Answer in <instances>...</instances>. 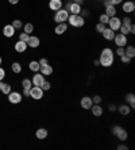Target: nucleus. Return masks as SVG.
<instances>
[{
    "label": "nucleus",
    "instance_id": "obj_1",
    "mask_svg": "<svg viewBox=\"0 0 135 150\" xmlns=\"http://www.w3.org/2000/svg\"><path fill=\"white\" fill-rule=\"evenodd\" d=\"M114 59H115V52L111 47H104L100 53L99 61H100V67L104 68H110L114 65Z\"/></svg>",
    "mask_w": 135,
    "mask_h": 150
},
{
    "label": "nucleus",
    "instance_id": "obj_2",
    "mask_svg": "<svg viewBox=\"0 0 135 150\" xmlns=\"http://www.w3.org/2000/svg\"><path fill=\"white\" fill-rule=\"evenodd\" d=\"M68 23H69V26H72V27L74 28H81L84 27V25H85V19H84L81 15H74V14H69V18H68Z\"/></svg>",
    "mask_w": 135,
    "mask_h": 150
},
{
    "label": "nucleus",
    "instance_id": "obj_3",
    "mask_svg": "<svg viewBox=\"0 0 135 150\" xmlns=\"http://www.w3.org/2000/svg\"><path fill=\"white\" fill-rule=\"evenodd\" d=\"M68 18H69V12L64 10V8H61V10L56 11V14H54V22L56 23H62V22L68 21Z\"/></svg>",
    "mask_w": 135,
    "mask_h": 150
},
{
    "label": "nucleus",
    "instance_id": "obj_4",
    "mask_svg": "<svg viewBox=\"0 0 135 150\" xmlns=\"http://www.w3.org/2000/svg\"><path fill=\"white\" fill-rule=\"evenodd\" d=\"M112 41L115 42V45L118 46V47H126V46H127V35L122 34V33H118V34H115Z\"/></svg>",
    "mask_w": 135,
    "mask_h": 150
},
{
    "label": "nucleus",
    "instance_id": "obj_5",
    "mask_svg": "<svg viewBox=\"0 0 135 150\" xmlns=\"http://www.w3.org/2000/svg\"><path fill=\"white\" fill-rule=\"evenodd\" d=\"M43 89H42L41 87H35V85H33L31 88H30V98H33L34 100H41L42 98H43Z\"/></svg>",
    "mask_w": 135,
    "mask_h": 150
},
{
    "label": "nucleus",
    "instance_id": "obj_6",
    "mask_svg": "<svg viewBox=\"0 0 135 150\" xmlns=\"http://www.w3.org/2000/svg\"><path fill=\"white\" fill-rule=\"evenodd\" d=\"M122 26V19L118 16H112L110 18V21H108V27L111 28L112 31H119V28H120Z\"/></svg>",
    "mask_w": 135,
    "mask_h": 150
},
{
    "label": "nucleus",
    "instance_id": "obj_7",
    "mask_svg": "<svg viewBox=\"0 0 135 150\" xmlns=\"http://www.w3.org/2000/svg\"><path fill=\"white\" fill-rule=\"evenodd\" d=\"M122 11L126 12V14H132L135 11V3L132 0H126V1H122Z\"/></svg>",
    "mask_w": 135,
    "mask_h": 150
},
{
    "label": "nucleus",
    "instance_id": "obj_8",
    "mask_svg": "<svg viewBox=\"0 0 135 150\" xmlns=\"http://www.w3.org/2000/svg\"><path fill=\"white\" fill-rule=\"evenodd\" d=\"M7 96H8V101H10L11 104H19V103L22 101V99H23L20 92H12L11 91Z\"/></svg>",
    "mask_w": 135,
    "mask_h": 150
},
{
    "label": "nucleus",
    "instance_id": "obj_9",
    "mask_svg": "<svg viewBox=\"0 0 135 150\" xmlns=\"http://www.w3.org/2000/svg\"><path fill=\"white\" fill-rule=\"evenodd\" d=\"M31 83H33V85H35V87H41L42 84L45 83V76L42 73H38V72H37V73L31 77Z\"/></svg>",
    "mask_w": 135,
    "mask_h": 150
},
{
    "label": "nucleus",
    "instance_id": "obj_10",
    "mask_svg": "<svg viewBox=\"0 0 135 150\" xmlns=\"http://www.w3.org/2000/svg\"><path fill=\"white\" fill-rule=\"evenodd\" d=\"M26 43H27V46H30L31 49H37V47L41 45V39H39L38 37H35V35H30Z\"/></svg>",
    "mask_w": 135,
    "mask_h": 150
},
{
    "label": "nucleus",
    "instance_id": "obj_11",
    "mask_svg": "<svg viewBox=\"0 0 135 150\" xmlns=\"http://www.w3.org/2000/svg\"><path fill=\"white\" fill-rule=\"evenodd\" d=\"M80 105H81V108H84V110H90V107L93 105L92 98H89V96H84V98H81V100H80Z\"/></svg>",
    "mask_w": 135,
    "mask_h": 150
},
{
    "label": "nucleus",
    "instance_id": "obj_12",
    "mask_svg": "<svg viewBox=\"0 0 135 150\" xmlns=\"http://www.w3.org/2000/svg\"><path fill=\"white\" fill-rule=\"evenodd\" d=\"M62 6H64V3H62V0H50L49 1V8L52 11H58V10H61L62 8Z\"/></svg>",
    "mask_w": 135,
    "mask_h": 150
},
{
    "label": "nucleus",
    "instance_id": "obj_13",
    "mask_svg": "<svg viewBox=\"0 0 135 150\" xmlns=\"http://www.w3.org/2000/svg\"><path fill=\"white\" fill-rule=\"evenodd\" d=\"M15 31H16V30L14 28L12 25H6L3 27V35L4 37H7V38H12V37L15 35Z\"/></svg>",
    "mask_w": 135,
    "mask_h": 150
},
{
    "label": "nucleus",
    "instance_id": "obj_14",
    "mask_svg": "<svg viewBox=\"0 0 135 150\" xmlns=\"http://www.w3.org/2000/svg\"><path fill=\"white\" fill-rule=\"evenodd\" d=\"M68 31V23L66 22H62V23H57L56 28H54V33L57 35H62Z\"/></svg>",
    "mask_w": 135,
    "mask_h": 150
},
{
    "label": "nucleus",
    "instance_id": "obj_15",
    "mask_svg": "<svg viewBox=\"0 0 135 150\" xmlns=\"http://www.w3.org/2000/svg\"><path fill=\"white\" fill-rule=\"evenodd\" d=\"M39 70H41V73L43 74V76H52L53 72H54V69H53V67L50 65V64H46V65H41V68H39Z\"/></svg>",
    "mask_w": 135,
    "mask_h": 150
},
{
    "label": "nucleus",
    "instance_id": "obj_16",
    "mask_svg": "<svg viewBox=\"0 0 135 150\" xmlns=\"http://www.w3.org/2000/svg\"><path fill=\"white\" fill-rule=\"evenodd\" d=\"M27 43L26 42H23V41H18L16 43H15V46H14V49H15V52H18V53H24L26 50H27Z\"/></svg>",
    "mask_w": 135,
    "mask_h": 150
},
{
    "label": "nucleus",
    "instance_id": "obj_17",
    "mask_svg": "<svg viewBox=\"0 0 135 150\" xmlns=\"http://www.w3.org/2000/svg\"><path fill=\"white\" fill-rule=\"evenodd\" d=\"M116 110H118L119 114H120V115H123V116H127L128 114L131 112V107H130L127 103H126V104H120Z\"/></svg>",
    "mask_w": 135,
    "mask_h": 150
},
{
    "label": "nucleus",
    "instance_id": "obj_18",
    "mask_svg": "<svg viewBox=\"0 0 135 150\" xmlns=\"http://www.w3.org/2000/svg\"><path fill=\"white\" fill-rule=\"evenodd\" d=\"M115 34H116V33L112 31V30H111L110 27H105V30H104V31L101 33L103 38H104V39H107V41H112V39H114V37H115Z\"/></svg>",
    "mask_w": 135,
    "mask_h": 150
},
{
    "label": "nucleus",
    "instance_id": "obj_19",
    "mask_svg": "<svg viewBox=\"0 0 135 150\" xmlns=\"http://www.w3.org/2000/svg\"><path fill=\"white\" fill-rule=\"evenodd\" d=\"M90 111H92V115L97 116V118L103 115V107H101L100 104H93L90 107Z\"/></svg>",
    "mask_w": 135,
    "mask_h": 150
},
{
    "label": "nucleus",
    "instance_id": "obj_20",
    "mask_svg": "<svg viewBox=\"0 0 135 150\" xmlns=\"http://www.w3.org/2000/svg\"><path fill=\"white\" fill-rule=\"evenodd\" d=\"M81 6H78V4H76V3H70V7H69V10H68V12L69 14H74V15H78L80 12H81Z\"/></svg>",
    "mask_w": 135,
    "mask_h": 150
},
{
    "label": "nucleus",
    "instance_id": "obj_21",
    "mask_svg": "<svg viewBox=\"0 0 135 150\" xmlns=\"http://www.w3.org/2000/svg\"><path fill=\"white\" fill-rule=\"evenodd\" d=\"M49 133H47V130L43 129V127H41V129L37 130V133H35V137L38 138V139H45V138H47Z\"/></svg>",
    "mask_w": 135,
    "mask_h": 150
},
{
    "label": "nucleus",
    "instance_id": "obj_22",
    "mask_svg": "<svg viewBox=\"0 0 135 150\" xmlns=\"http://www.w3.org/2000/svg\"><path fill=\"white\" fill-rule=\"evenodd\" d=\"M126 101H127V104L131 107V110L135 108V95L134 93H127L126 95Z\"/></svg>",
    "mask_w": 135,
    "mask_h": 150
},
{
    "label": "nucleus",
    "instance_id": "obj_23",
    "mask_svg": "<svg viewBox=\"0 0 135 150\" xmlns=\"http://www.w3.org/2000/svg\"><path fill=\"white\" fill-rule=\"evenodd\" d=\"M124 54L127 57H130V58H134L135 57V47L132 45H130V46H126L124 47Z\"/></svg>",
    "mask_w": 135,
    "mask_h": 150
},
{
    "label": "nucleus",
    "instance_id": "obj_24",
    "mask_svg": "<svg viewBox=\"0 0 135 150\" xmlns=\"http://www.w3.org/2000/svg\"><path fill=\"white\" fill-rule=\"evenodd\" d=\"M116 138H118L119 141H126V139L128 138V133H127V130H124L123 127H122V129L118 131V134H116Z\"/></svg>",
    "mask_w": 135,
    "mask_h": 150
},
{
    "label": "nucleus",
    "instance_id": "obj_25",
    "mask_svg": "<svg viewBox=\"0 0 135 150\" xmlns=\"http://www.w3.org/2000/svg\"><path fill=\"white\" fill-rule=\"evenodd\" d=\"M39 68H41V65H39L38 61H30V64H28V69L34 72V73L39 72Z\"/></svg>",
    "mask_w": 135,
    "mask_h": 150
},
{
    "label": "nucleus",
    "instance_id": "obj_26",
    "mask_svg": "<svg viewBox=\"0 0 135 150\" xmlns=\"http://www.w3.org/2000/svg\"><path fill=\"white\" fill-rule=\"evenodd\" d=\"M104 14L108 15L110 18L116 16V7L115 6H108V7H105V12Z\"/></svg>",
    "mask_w": 135,
    "mask_h": 150
},
{
    "label": "nucleus",
    "instance_id": "obj_27",
    "mask_svg": "<svg viewBox=\"0 0 135 150\" xmlns=\"http://www.w3.org/2000/svg\"><path fill=\"white\" fill-rule=\"evenodd\" d=\"M33 31H34V25H33V23H30V22H28V23L23 25V33H26V34L30 35Z\"/></svg>",
    "mask_w": 135,
    "mask_h": 150
},
{
    "label": "nucleus",
    "instance_id": "obj_28",
    "mask_svg": "<svg viewBox=\"0 0 135 150\" xmlns=\"http://www.w3.org/2000/svg\"><path fill=\"white\" fill-rule=\"evenodd\" d=\"M11 69H12V72L16 74H19L22 72V65L19 62H12V65H11Z\"/></svg>",
    "mask_w": 135,
    "mask_h": 150
},
{
    "label": "nucleus",
    "instance_id": "obj_29",
    "mask_svg": "<svg viewBox=\"0 0 135 150\" xmlns=\"http://www.w3.org/2000/svg\"><path fill=\"white\" fill-rule=\"evenodd\" d=\"M31 87H33L31 79H23V81H22V88H24V89H30Z\"/></svg>",
    "mask_w": 135,
    "mask_h": 150
},
{
    "label": "nucleus",
    "instance_id": "obj_30",
    "mask_svg": "<svg viewBox=\"0 0 135 150\" xmlns=\"http://www.w3.org/2000/svg\"><path fill=\"white\" fill-rule=\"evenodd\" d=\"M11 25L14 26L15 30H20V28H23V22L19 21V19H15V21H12V23Z\"/></svg>",
    "mask_w": 135,
    "mask_h": 150
},
{
    "label": "nucleus",
    "instance_id": "obj_31",
    "mask_svg": "<svg viewBox=\"0 0 135 150\" xmlns=\"http://www.w3.org/2000/svg\"><path fill=\"white\" fill-rule=\"evenodd\" d=\"M108 21H110V16H108V15H105V14H101L100 16H99V22H100V23H103V25H105V26L108 25Z\"/></svg>",
    "mask_w": 135,
    "mask_h": 150
},
{
    "label": "nucleus",
    "instance_id": "obj_32",
    "mask_svg": "<svg viewBox=\"0 0 135 150\" xmlns=\"http://www.w3.org/2000/svg\"><path fill=\"white\" fill-rule=\"evenodd\" d=\"M11 91H12V87H11L10 84H6V83H4L3 88H1V92H3L4 95H8Z\"/></svg>",
    "mask_w": 135,
    "mask_h": 150
},
{
    "label": "nucleus",
    "instance_id": "obj_33",
    "mask_svg": "<svg viewBox=\"0 0 135 150\" xmlns=\"http://www.w3.org/2000/svg\"><path fill=\"white\" fill-rule=\"evenodd\" d=\"M101 96L100 95H95V96H92V101H93V104H101Z\"/></svg>",
    "mask_w": 135,
    "mask_h": 150
},
{
    "label": "nucleus",
    "instance_id": "obj_34",
    "mask_svg": "<svg viewBox=\"0 0 135 150\" xmlns=\"http://www.w3.org/2000/svg\"><path fill=\"white\" fill-rule=\"evenodd\" d=\"M104 30H105V25H103V23H100V22H99V23L96 25V31L99 33V34H101Z\"/></svg>",
    "mask_w": 135,
    "mask_h": 150
},
{
    "label": "nucleus",
    "instance_id": "obj_35",
    "mask_svg": "<svg viewBox=\"0 0 135 150\" xmlns=\"http://www.w3.org/2000/svg\"><path fill=\"white\" fill-rule=\"evenodd\" d=\"M41 88L43 89V91H50V88H52V84L49 83V81H46V80H45V83H43V84L41 85Z\"/></svg>",
    "mask_w": 135,
    "mask_h": 150
},
{
    "label": "nucleus",
    "instance_id": "obj_36",
    "mask_svg": "<svg viewBox=\"0 0 135 150\" xmlns=\"http://www.w3.org/2000/svg\"><path fill=\"white\" fill-rule=\"evenodd\" d=\"M28 37H30V35H28V34H26V33H20V34H19V41H23V42H27V39H28Z\"/></svg>",
    "mask_w": 135,
    "mask_h": 150
},
{
    "label": "nucleus",
    "instance_id": "obj_37",
    "mask_svg": "<svg viewBox=\"0 0 135 150\" xmlns=\"http://www.w3.org/2000/svg\"><path fill=\"white\" fill-rule=\"evenodd\" d=\"M120 61H122V64H130L131 58H130V57H127L126 54H123V56L120 57Z\"/></svg>",
    "mask_w": 135,
    "mask_h": 150
},
{
    "label": "nucleus",
    "instance_id": "obj_38",
    "mask_svg": "<svg viewBox=\"0 0 135 150\" xmlns=\"http://www.w3.org/2000/svg\"><path fill=\"white\" fill-rule=\"evenodd\" d=\"M122 129V126H119V125H116V126H112V130H111V133L114 134V135H116L118 134V131Z\"/></svg>",
    "mask_w": 135,
    "mask_h": 150
},
{
    "label": "nucleus",
    "instance_id": "obj_39",
    "mask_svg": "<svg viewBox=\"0 0 135 150\" xmlns=\"http://www.w3.org/2000/svg\"><path fill=\"white\" fill-rule=\"evenodd\" d=\"M124 54V47H116V56L122 57Z\"/></svg>",
    "mask_w": 135,
    "mask_h": 150
},
{
    "label": "nucleus",
    "instance_id": "obj_40",
    "mask_svg": "<svg viewBox=\"0 0 135 150\" xmlns=\"http://www.w3.org/2000/svg\"><path fill=\"white\" fill-rule=\"evenodd\" d=\"M4 77H6V70H4L3 68L0 67V81L4 80Z\"/></svg>",
    "mask_w": 135,
    "mask_h": 150
},
{
    "label": "nucleus",
    "instance_id": "obj_41",
    "mask_svg": "<svg viewBox=\"0 0 135 150\" xmlns=\"http://www.w3.org/2000/svg\"><path fill=\"white\" fill-rule=\"evenodd\" d=\"M110 1H111V4H112V6H115V7H116V6H119V4H122V1H123V0H110Z\"/></svg>",
    "mask_w": 135,
    "mask_h": 150
},
{
    "label": "nucleus",
    "instance_id": "obj_42",
    "mask_svg": "<svg viewBox=\"0 0 135 150\" xmlns=\"http://www.w3.org/2000/svg\"><path fill=\"white\" fill-rule=\"evenodd\" d=\"M38 62H39V65H46V64H49V59L47 58H41Z\"/></svg>",
    "mask_w": 135,
    "mask_h": 150
},
{
    "label": "nucleus",
    "instance_id": "obj_43",
    "mask_svg": "<svg viewBox=\"0 0 135 150\" xmlns=\"http://www.w3.org/2000/svg\"><path fill=\"white\" fill-rule=\"evenodd\" d=\"M73 3H76V4H78V6H81L83 7L84 6V3H85V0H72Z\"/></svg>",
    "mask_w": 135,
    "mask_h": 150
},
{
    "label": "nucleus",
    "instance_id": "obj_44",
    "mask_svg": "<svg viewBox=\"0 0 135 150\" xmlns=\"http://www.w3.org/2000/svg\"><path fill=\"white\" fill-rule=\"evenodd\" d=\"M108 110H110L111 112H115V111H116V105H115V104H110V105H108Z\"/></svg>",
    "mask_w": 135,
    "mask_h": 150
},
{
    "label": "nucleus",
    "instance_id": "obj_45",
    "mask_svg": "<svg viewBox=\"0 0 135 150\" xmlns=\"http://www.w3.org/2000/svg\"><path fill=\"white\" fill-rule=\"evenodd\" d=\"M23 96L30 98V89H24V88H23Z\"/></svg>",
    "mask_w": 135,
    "mask_h": 150
},
{
    "label": "nucleus",
    "instance_id": "obj_46",
    "mask_svg": "<svg viewBox=\"0 0 135 150\" xmlns=\"http://www.w3.org/2000/svg\"><path fill=\"white\" fill-rule=\"evenodd\" d=\"M128 147H127V145H119L118 146V150H127Z\"/></svg>",
    "mask_w": 135,
    "mask_h": 150
},
{
    "label": "nucleus",
    "instance_id": "obj_47",
    "mask_svg": "<svg viewBox=\"0 0 135 150\" xmlns=\"http://www.w3.org/2000/svg\"><path fill=\"white\" fill-rule=\"evenodd\" d=\"M93 65H95V67H100V61H99V58H96L93 61Z\"/></svg>",
    "mask_w": 135,
    "mask_h": 150
},
{
    "label": "nucleus",
    "instance_id": "obj_48",
    "mask_svg": "<svg viewBox=\"0 0 135 150\" xmlns=\"http://www.w3.org/2000/svg\"><path fill=\"white\" fill-rule=\"evenodd\" d=\"M8 3H10V4H12V6H15V4H18V3H19V0H8Z\"/></svg>",
    "mask_w": 135,
    "mask_h": 150
},
{
    "label": "nucleus",
    "instance_id": "obj_49",
    "mask_svg": "<svg viewBox=\"0 0 135 150\" xmlns=\"http://www.w3.org/2000/svg\"><path fill=\"white\" fill-rule=\"evenodd\" d=\"M108 6H112L110 0H104V7H108Z\"/></svg>",
    "mask_w": 135,
    "mask_h": 150
},
{
    "label": "nucleus",
    "instance_id": "obj_50",
    "mask_svg": "<svg viewBox=\"0 0 135 150\" xmlns=\"http://www.w3.org/2000/svg\"><path fill=\"white\" fill-rule=\"evenodd\" d=\"M130 34H135V26L131 25V27H130Z\"/></svg>",
    "mask_w": 135,
    "mask_h": 150
},
{
    "label": "nucleus",
    "instance_id": "obj_51",
    "mask_svg": "<svg viewBox=\"0 0 135 150\" xmlns=\"http://www.w3.org/2000/svg\"><path fill=\"white\" fill-rule=\"evenodd\" d=\"M3 85H4V83H3V80L0 81V91H1V88H3Z\"/></svg>",
    "mask_w": 135,
    "mask_h": 150
},
{
    "label": "nucleus",
    "instance_id": "obj_52",
    "mask_svg": "<svg viewBox=\"0 0 135 150\" xmlns=\"http://www.w3.org/2000/svg\"><path fill=\"white\" fill-rule=\"evenodd\" d=\"M1 64H3V58H1V57H0V65H1Z\"/></svg>",
    "mask_w": 135,
    "mask_h": 150
}]
</instances>
